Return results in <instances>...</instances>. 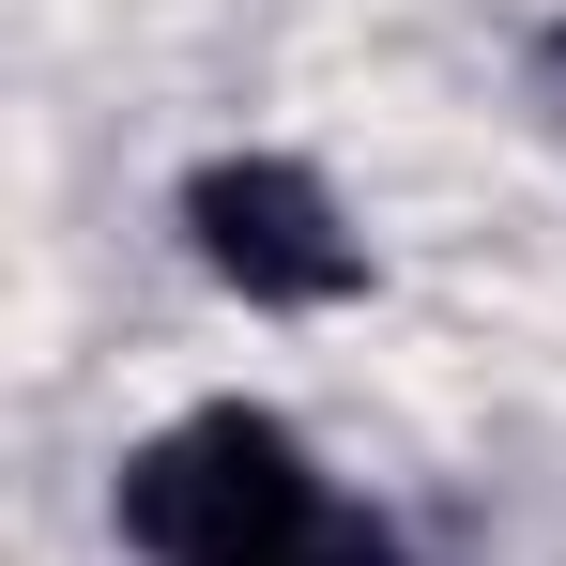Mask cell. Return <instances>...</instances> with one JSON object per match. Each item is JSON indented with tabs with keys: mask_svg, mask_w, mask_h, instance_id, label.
<instances>
[{
	"mask_svg": "<svg viewBox=\"0 0 566 566\" xmlns=\"http://www.w3.org/2000/svg\"><path fill=\"white\" fill-rule=\"evenodd\" d=\"M536 77H552V93H566V31H552V46H536Z\"/></svg>",
	"mask_w": 566,
	"mask_h": 566,
	"instance_id": "obj_3",
	"label": "cell"
},
{
	"mask_svg": "<svg viewBox=\"0 0 566 566\" xmlns=\"http://www.w3.org/2000/svg\"><path fill=\"white\" fill-rule=\"evenodd\" d=\"M107 521L138 566H398V536L322 474L276 398H199L154 444H123Z\"/></svg>",
	"mask_w": 566,
	"mask_h": 566,
	"instance_id": "obj_1",
	"label": "cell"
},
{
	"mask_svg": "<svg viewBox=\"0 0 566 566\" xmlns=\"http://www.w3.org/2000/svg\"><path fill=\"white\" fill-rule=\"evenodd\" d=\"M185 245L214 291L276 306V322H322L368 291V230L337 214V185L306 154H199L185 169Z\"/></svg>",
	"mask_w": 566,
	"mask_h": 566,
	"instance_id": "obj_2",
	"label": "cell"
}]
</instances>
